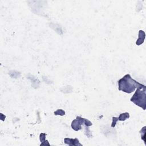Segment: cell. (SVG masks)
Instances as JSON below:
<instances>
[{
  "label": "cell",
  "instance_id": "cell-7",
  "mask_svg": "<svg viewBox=\"0 0 146 146\" xmlns=\"http://www.w3.org/2000/svg\"><path fill=\"white\" fill-rule=\"evenodd\" d=\"M55 115H60V116H63L65 115V112L63 110L58 109L56 111L54 112Z\"/></svg>",
  "mask_w": 146,
  "mask_h": 146
},
{
  "label": "cell",
  "instance_id": "cell-1",
  "mask_svg": "<svg viewBox=\"0 0 146 146\" xmlns=\"http://www.w3.org/2000/svg\"><path fill=\"white\" fill-rule=\"evenodd\" d=\"M118 89L127 94H131L137 88L146 89L145 85L133 79L129 74H126L117 82Z\"/></svg>",
  "mask_w": 146,
  "mask_h": 146
},
{
  "label": "cell",
  "instance_id": "cell-4",
  "mask_svg": "<svg viewBox=\"0 0 146 146\" xmlns=\"http://www.w3.org/2000/svg\"><path fill=\"white\" fill-rule=\"evenodd\" d=\"M129 117V114L128 112H125L120 113L118 117H112V122L111 124L112 127H115L117 121H124L127 119Z\"/></svg>",
  "mask_w": 146,
  "mask_h": 146
},
{
  "label": "cell",
  "instance_id": "cell-6",
  "mask_svg": "<svg viewBox=\"0 0 146 146\" xmlns=\"http://www.w3.org/2000/svg\"><path fill=\"white\" fill-rule=\"evenodd\" d=\"M145 34L144 31L143 30H139V38L137 39L136 42V44L137 46H139L140 44H141L142 43H143L144 40L145 39Z\"/></svg>",
  "mask_w": 146,
  "mask_h": 146
},
{
  "label": "cell",
  "instance_id": "cell-8",
  "mask_svg": "<svg viewBox=\"0 0 146 146\" xmlns=\"http://www.w3.org/2000/svg\"><path fill=\"white\" fill-rule=\"evenodd\" d=\"M46 134L44 133H41L39 135V139H40V142H44L45 141V137H46Z\"/></svg>",
  "mask_w": 146,
  "mask_h": 146
},
{
  "label": "cell",
  "instance_id": "cell-3",
  "mask_svg": "<svg viewBox=\"0 0 146 146\" xmlns=\"http://www.w3.org/2000/svg\"><path fill=\"white\" fill-rule=\"evenodd\" d=\"M84 124L86 127H90L92 125V123L87 119L83 118L80 116H77L75 119H74L71 123L72 128L76 131H79L82 129V125Z\"/></svg>",
  "mask_w": 146,
  "mask_h": 146
},
{
  "label": "cell",
  "instance_id": "cell-2",
  "mask_svg": "<svg viewBox=\"0 0 146 146\" xmlns=\"http://www.w3.org/2000/svg\"><path fill=\"white\" fill-rule=\"evenodd\" d=\"M146 89L137 88L135 92L131 97L130 101L133 102L137 106L143 108V110L146 109Z\"/></svg>",
  "mask_w": 146,
  "mask_h": 146
},
{
  "label": "cell",
  "instance_id": "cell-5",
  "mask_svg": "<svg viewBox=\"0 0 146 146\" xmlns=\"http://www.w3.org/2000/svg\"><path fill=\"white\" fill-rule=\"evenodd\" d=\"M64 141L66 144H67L69 145H75V146H78V145L82 146V145L79 143V141L77 138H75V139L64 138Z\"/></svg>",
  "mask_w": 146,
  "mask_h": 146
}]
</instances>
